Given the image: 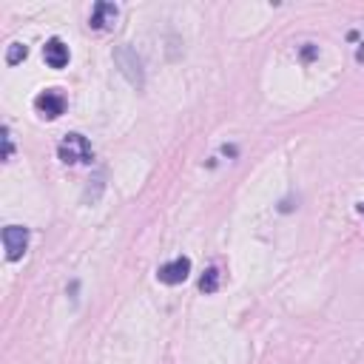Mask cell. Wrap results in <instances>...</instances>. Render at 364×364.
Wrapping results in <instances>:
<instances>
[{
	"instance_id": "obj_12",
	"label": "cell",
	"mask_w": 364,
	"mask_h": 364,
	"mask_svg": "<svg viewBox=\"0 0 364 364\" xmlns=\"http://www.w3.org/2000/svg\"><path fill=\"white\" fill-rule=\"evenodd\" d=\"M361 213H364V202H361Z\"/></svg>"
},
{
	"instance_id": "obj_7",
	"label": "cell",
	"mask_w": 364,
	"mask_h": 364,
	"mask_svg": "<svg viewBox=\"0 0 364 364\" xmlns=\"http://www.w3.org/2000/svg\"><path fill=\"white\" fill-rule=\"evenodd\" d=\"M117 14H119V9L114 6V3H97L94 6V11H91V17H88V26L91 28H111L114 26V20H117Z\"/></svg>"
},
{
	"instance_id": "obj_5",
	"label": "cell",
	"mask_w": 364,
	"mask_h": 364,
	"mask_svg": "<svg viewBox=\"0 0 364 364\" xmlns=\"http://www.w3.org/2000/svg\"><path fill=\"white\" fill-rule=\"evenodd\" d=\"M34 108H37V114H43L46 119H57V117L65 111V97H63L60 91H54V88H48V91L37 94Z\"/></svg>"
},
{
	"instance_id": "obj_9",
	"label": "cell",
	"mask_w": 364,
	"mask_h": 364,
	"mask_svg": "<svg viewBox=\"0 0 364 364\" xmlns=\"http://www.w3.org/2000/svg\"><path fill=\"white\" fill-rule=\"evenodd\" d=\"M199 290H202V293H216V290H219V270H216V267H208V270L202 273Z\"/></svg>"
},
{
	"instance_id": "obj_4",
	"label": "cell",
	"mask_w": 364,
	"mask_h": 364,
	"mask_svg": "<svg viewBox=\"0 0 364 364\" xmlns=\"http://www.w3.org/2000/svg\"><path fill=\"white\" fill-rule=\"evenodd\" d=\"M188 276H191V259H188V256H176V259L165 262V264L156 270V279H159L162 284H182Z\"/></svg>"
},
{
	"instance_id": "obj_6",
	"label": "cell",
	"mask_w": 364,
	"mask_h": 364,
	"mask_svg": "<svg viewBox=\"0 0 364 364\" xmlns=\"http://www.w3.org/2000/svg\"><path fill=\"white\" fill-rule=\"evenodd\" d=\"M43 60H46V65H48V68H65V65H68V60H71L68 46H65L60 37L46 40V46H43Z\"/></svg>"
},
{
	"instance_id": "obj_1",
	"label": "cell",
	"mask_w": 364,
	"mask_h": 364,
	"mask_svg": "<svg viewBox=\"0 0 364 364\" xmlns=\"http://www.w3.org/2000/svg\"><path fill=\"white\" fill-rule=\"evenodd\" d=\"M114 63H117L119 74L128 80V85H131V88H136V91H142V88H145V68H142V57H139L128 43H122V46H117V48H114Z\"/></svg>"
},
{
	"instance_id": "obj_3",
	"label": "cell",
	"mask_w": 364,
	"mask_h": 364,
	"mask_svg": "<svg viewBox=\"0 0 364 364\" xmlns=\"http://www.w3.org/2000/svg\"><path fill=\"white\" fill-rule=\"evenodd\" d=\"M3 247H6V259L17 262L28 247V228H23V225L3 228Z\"/></svg>"
},
{
	"instance_id": "obj_2",
	"label": "cell",
	"mask_w": 364,
	"mask_h": 364,
	"mask_svg": "<svg viewBox=\"0 0 364 364\" xmlns=\"http://www.w3.org/2000/svg\"><path fill=\"white\" fill-rule=\"evenodd\" d=\"M57 156L65 165H88L94 159V151H91V142L82 134H65L57 145Z\"/></svg>"
},
{
	"instance_id": "obj_8",
	"label": "cell",
	"mask_w": 364,
	"mask_h": 364,
	"mask_svg": "<svg viewBox=\"0 0 364 364\" xmlns=\"http://www.w3.org/2000/svg\"><path fill=\"white\" fill-rule=\"evenodd\" d=\"M102 191H105V171H94V176L88 179V185L82 191V202L85 205H94L102 196Z\"/></svg>"
},
{
	"instance_id": "obj_10",
	"label": "cell",
	"mask_w": 364,
	"mask_h": 364,
	"mask_svg": "<svg viewBox=\"0 0 364 364\" xmlns=\"http://www.w3.org/2000/svg\"><path fill=\"white\" fill-rule=\"evenodd\" d=\"M26 54H28V48H26L23 43H11V46H9V51H6V63H9V65H14V63L26 60Z\"/></svg>"
},
{
	"instance_id": "obj_11",
	"label": "cell",
	"mask_w": 364,
	"mask_h": 364,
	"mask_svg": "<svg viewBox=\"0 0 364 364\" xmlns=\"http://www.w3.org/2000/svg\"><path fill=\"white\" fill-rule=\"evenodd\" d=\"M3 145H6V151H3V159L9 162V159L14 156V139H11V131H9V125H3Z\"/></svg>"
}]
</instances>
